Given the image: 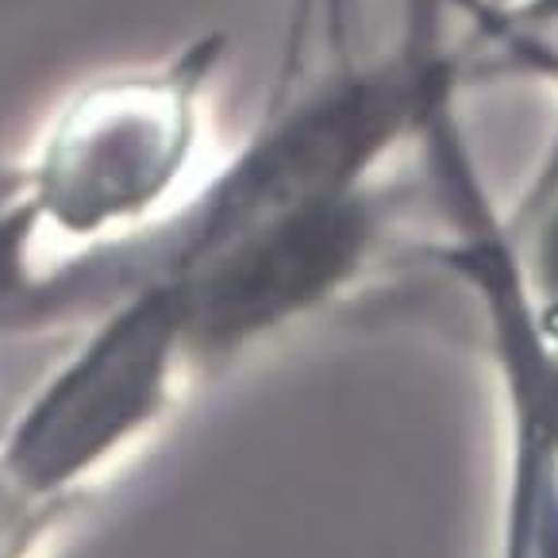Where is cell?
Here are the masks:
<instances>
[{
  "label": "cell",
  "instance_id": "1",
  "mask_svg": "<svg viewBox=\"0 0 558 558\" xmlns=\"http://www.w3.org/2000/svg\"><path fill=\"white\" fill-rule=\"evenodd\" d=\"M228 62V35L82 82L58 100L16 158L9 216L39 246L43 235L77 251L155 223L193 190L208 132V100Z\"/></svg>",
  "mask_w": 558,
  "mask_h": 558
},
{
  "label": "cell",
  "instance_id": "2",
  "mask_svg": "<svg viewBox=\"0 0 558 558\" xmlns=\"http://www.w3.org/2000/svg\"><path fill=\"white\" fill-rule=\"evenodd\" d=\"M362 0H289L286 39H281L278 82L270 97H281L320 66H336L351 58L359 35Z\"/></svg>",
  "mask_w": 558,
  "mask_h": 558
},
{
  "label": "cell",
  "instance_id": "3",
  "mask_svg": "<svg viewBox=\"0 0 558 558\" xmlns=\"http://www.w3.org/2000/svg\"><path fill=\"white\" fill-rule=\"evenodd\" d=\"M509 558H558V459L524 424L509 512Z\"/></svg>",
  "mask_w": 558,
  "mask_h": 558
},
{
  "label": "cell",
  "instance_id": "4",
  "mask_svg": "<svg viewBox=\"0 0 558 558\" xmlns=\"http://www.w3.org/2000/svg\"><path fill=\"white\" fill-rule=\"evenodd\" d=\"M512 235L532 313L543 336L558 347V170L539 173L535 201L524 208V228L512 223Z\"/></svg>",
  "mask_w": 558,
  "mask_h": 558
},
{
  "label": "cell",
  "instance_id": "5",
  "mask_svg": "<svg viewBox=\"0 0 558 558\" xmlns=\"http://www.w3.org/2000/svg\"><path fill=\"white\" fill-rule=\"evenodd\" d=\"M451 4L454 9H474V12H485V16H497L512 27L558 35V0H517L509 9H489L485 0H451Z\"/></svg>",
  "mask_w": 558,
  "mask_h": 558
},
{
  "label": "cell",
  "instance_id": "6",
  "mask_svg": "<svg viewBox=\"0 0 558 558\" xmlns=\"http://www.w3.org/2000/svg\"><path fill=\"white\" fill-rule=\"evenodd\" d=\"M489 9H509V4H517V0H485Z\"/></svg>",
  "mask_w": 558,
  "mask_h": 558
}]
</instances>
